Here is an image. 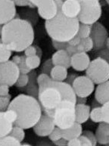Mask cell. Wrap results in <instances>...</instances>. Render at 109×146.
I'll use <instances>...</instances> for the list:
<instances>
[{
  "mask_svg": "<svg viewBox=\"0 0 109 146\" xmlns=\"http://www.w3.org/2000/svg\"><path fill=\"white\" fill-rule=\"evenodd\" d=\"M76 96L72 86L64 82H57L52 79L39 86L38 100L43 113L53 117L54 110L64 100L71 101L76 104Z\"/></svg>",
  "mask_w": 109,
  "mask_h": 146,
  "instance_id": "1",
  "label": "cell"
},
{
  "mask_svg": "<svg viewBox=\"0 0 109 146\" xmlns=\"http://www.w3.org/2000/svg\"><path fill=\"white\" fill-rule=\"evenodd\" d=\"M33 25L22 18H15L2 26L1 39L12 52H21L34 41Z\"/></svg>",
  "mask_w": 109,
  "mask_h": 146,
  "instance_id": "2",
  "label": "cell"
},
{
  "mask_svg": "<svg viewBox=\"0 0 109 146\" xmlns=\"http://www.w3.org/2000/svg\"><path fill=\"white\" fill-rule=\"evenodd\" d=\"M9 109L18 113L15 126L24 129L33 128L43 114V109L38 98L27 94H20L11 100Z\"/></svg>",
  "mask_w": 109,
  "mask_h": 146,
  "instance_id": "3",
  "label": "cell"
},
{
  "mask_svg": "<svg viewBox=\"0 0 109 146\" xmlns=\"http://www.w3.org/2000/svg\"><path fill=\"white\" fill-rule=\"evenodd\" d=\"M58 11L54 18L45 22V28L49 36L55 41L68 42L77 34L80 21L77 18H70L65 16L61 11L63 2L55 0Z\"/></svg>",
  "mask_w": 109,
  "mask_h": 146,
  "instance_id": "4",
  "label": "cell"
},
{
  "mask_svg": "<svg viewBox=\"0 0 109 146\" xmlns=\"http://www.w3.org/2000/svg\"><path fill=\"white\" fill-rule=\"evenodd\" d=\"M76 104L71 101L64 100L54 110L53 120L55 126L61 129L69 128L76 122Z\"/></svg>",
  "mask_w": 109,
  "mask_h": 146,
  "instance_id": "5",
  "label": "cell"
},
{
  "mask_svg": "<svg viewBox=\"0 0 109 146\" xmlns=\"http://www.w3.org/2000/svg\"><path fill=\"white\" fill-rule=\"evenodd\" d=\"M80 3V12L79 14V21L81 24L92 25L100 19L102 9L98 0H79Z\"/></svg>",
  "mask_w": 109,
  "mask_h": 146,
  "instance_id": "6",
  "label": "cell"
},
{
  "mask_svg": "<svg viewBox=\"0 0 109 146\" xmlns=\"http://www.w3.org/2000/svg\"><path fill=\"white\" fill-rule=\"evenodd\" d=\"M86 75L96 85L109 80V63L102 58L97 57L90 61Z\"/></svg>",
  "mask_w": 109,
  "mask_h": 146,
  "instance_id": "7",
  "label": "cell"
},
{
  "mask_svg": "<svg viewBox=\"0 0 109 146\" xmlns=\"http://www.w3.org/2000/svg\"><path fill=\"white\" fill-rule=\"evenodd\" d=\"M20 70L18 66L12 61L0 63V85L6 84L10 87L15 85L19 77Z\"/></svg>",
  "mask_w": 109,
  "mask_h": 146,
  "instance_id": "8",
  "label": "cell"
},
{
  "mask_svg": "<svg viewBox=\"0 0 109 146\" xmlns=\"http://www.w3.org/2000/svg\"><path fill=\"white\" fill-rule=\"evenodd\" d=\"M95 83L86 75L78 76L72 84L73 90L76 96L88 98L95 91Z\"/></svg>",
  "mask_w": 109,
  "mask_h": 146,
  "instance_id": "9",
  "label": "cell"
},
{
  "mask_svg": "<svg viewBox=\"0 0 109 146\" xmlns=\"http://www.w3.org/2000/svg\"><path fill=\"white\" fill-rule=\"evenodd\" d=\"M90 37L94 43V49L100 50L105 47V42L108 37V32L105 27L99 22H96L92 25Z\"/></svg>",
  "mask_w": 109,
  "mask_h": 146,
  "instance_id": "10",
  "label": "cell"
},
{
  "mask_svg": "<svg viewBox=\"0 0 109 146\" xmlns=\"http://www.w3.org/2000/svg\"><path fill=\"white\" fill-rule=\"evenodd\" d=\"M56 127L53 118L43 113L42 116L33 127V132L39 137H46L52 133V131Z\"/></svg>",
  "mask_w": 109,
  "mask_h": 146,
  "instance_id": "11",
  "label": "cell"
},
{
  "mask_svg": "<svg viewBox=\"0 0 109 146\" xmlns=\"http://www.w3.org/2000/svg\"><path fill=\"white\" fill-rule=\"evenodd\" d=\"M15 3L12 0H0V25H5L17 15Z\"/></svg>",
  "mask_w": 109,
  "mask_h": 146,
  "instance_id": "12",
  "label": "cell"
},
{
  "mask_svg": "<svg viewBox=\"0 0 109 146\" xmlns=\"http://www.w3.org/2000/svg\"><path fill=\"white\" fill-rule=\"evenodd\" d=\"M90 55L86 52H77L71 56L70 66L76 71H85L90 64Z\"/></svg>",
  "mask_w": 109,
  "mask_h": 146,
  "instance_id": "13",
  "label": "cell"
},
{
  "mask_svg": "<svg viewBox=\"0 0 109 146\" xmlns=\"http://www.w3.org/2000/svg\"><path fill=\"white\" fill-rule=\"evenodd\" d=\"M80 3L79 0H65L61 5V11L65 16L70 18H77L80 12Z\"/></svg>",
  "mask_w": 109,
  "mask_h": 146,
  "instance_id": "14",
  "label": "cell"
},
{
  "mask_svg": "<svg viewBox=\"0 0 109 146\" xmlns=\"http://www.w3.org/2000/svg\"><path fill=\"white\" fill-rule=\"evenodd\" d=\"M58 11V7L57 5L55 0H53L43 6L37 8V13L40 18L45 21H49L54 18Z\"/></svg>",
  "mask_w": 109,
  "mask_h": 146,
  "instance_id": "15",
  "label": "cell"
},
{
  "mask_svg": "<svg viewBox=\"0 0 109 146\" xmlns=\"http://www.w3.org/2000/svg\"><path fill=\"white\" fill-rule=\"evenodd\" d=\"M95 98L101 105L109 102V80L97 86L95 89Z\"/></svg>",
  "mask_w": 109,
  "mask_h": 146,
  "instance_id": "16",
  "label": "cell"
},
{
  "mask_svg": "<svg viewBox=\"0 0 109 146\" xmlns=\"http://www.w3.org/2000/svg\"><path fill=\"white\" fill-rule=\"evenodd\" d=\"M70 56L66 50L56 51L53 55L52 61L54 65L63 66L66 68H71L70 66Z\"/></svg>",
  "mask_w": 109,
  "mask_h": 146,
  "instance_id": "17",
  "label": "cell"
},
{
  "mask_svg": "<svg viewBox=\"0 0 109 146\" xmlns=\"http://www.w3.org/2000/svg\"><path fill=\"white\" fill-rule=\"evenodd\" d=\"M90 111H91V107L90 105L84 104V105H80V104H76L75 105V115H76V122L83 124L87 120L90 119Z\"/></svg>",
  "mask_w": 109,
  "mask_h": 146,
  "instance_id": "18",
  "label": "cell"
},
{
  "mask_svg": "<svg viewBox=\"0 0 109 146\" xmlns=\"http://www.w3.org/2000/svg\"><path fill=\"white\" fill-rule=\"evenodd\" d=\"M83 133V127L82 124L77 122H75L74 124L69 128L61 129V134L62 137L65 139L68 140L72 139L74 138H79Z\"/></svg>",
  "mask_w": 109,
  "mask_h": 146,
  "instance_id": "19",
  "label": "cell"
},
{
  "mask_svg": "<svg viewBox=\"0 0 109 146\" xmlns=\"http://www.w3.org/2000/svg\"><path fill=\"white\" fill-rule=\"evenodd\" d=\"M30 80L26 87L23 88L21 90L25 89L27 95L32 96L35 98H38V94H39V86L37 82V74L35 71H31L29 74Z\"/></svg>",
  "mask_w": 109,
  "mask_h": 146,
  "instance_id": "20",
  "label": "cell"
},
{
  "mask_svg": "<svg viewBox=\"0 0 109 146\" xmlns=\"http://www.w3.org/2000/svg\"><path fill=\"white\" fill-rule=\"evenodd\" d=\"M68 75V68L63 66L54 65L51 70L50 77L54 81L57 82H64Z\"/></svg>",
  "mask_w": 109,
  "mask_h": 146,
  "instance_id": "21",
  "label": "cell"
},
{
  "mask_svg": "<svg viewBox=\"0 0 109 146\" xmlns=\"http://www.w3.org/2000/svg\"><path fill=\"white\" fill-rule=\"evenodd\" d=\"M14 124L5 119L4 116V111L0 112V139L9 135Z\"/></svg>",
  "mask_w": 109,
  "mask_h": 146,
  "instance_id": "22",
  "label": "cell"
},
{
  "mask_svg": "<svg viewBox=\"0 0 109 146\" xmlns=\"http://www.w3.org/2000/svg\"><path fill=\"white\" fill-rule=\"evenodd\" d=\"M79 52H89L94 49V43L91 37L81 39L80 43L76 46Z\"/></svg>",
  "mask_w": 109,
  "mask_h": 146,
  "instance_id": "23",
  "label": "cell"
},
{
  "mask_svg": "<svg viewBox=\"0 0 109 146\" xmlns=\"http://www.w3.org/2000/svg\"><path fill=\"white\" fill-rule=\"evenodd\" d=\"M90 119L95 123H99L103 121L102 112V106L92 108L90 111Z\"/></svg>",
  "mask_w": 109,
  "mask_h": 146,
  "instance_id": "24",
  "label": "cell"
},
{
  "mask_svg": "<svg viewBox=\"0 0 109 146\" xmlns=\"http://www.w3.org/2000/svg\"><path fill=\"white\" fill-rule=\"evenodd\" d=\"M21 142L12 135H8L0 139V146H20Z\"/></svg>",
  "mask_w": 109,
  "mask_h": 146,
  "instance_id": "25",
  "label": "cell"
},
{
  "mask_svg": "<svg viewBox=\"0 0 109 146\" xmlns=\"http://www.w3.org/2000/svg\"><path fill=\"white\" fill-rule=\"evenodd\" d=\"M26 64L31 70H33L38 68L41 64V58L38 55H33V56L27 57Z\"/></svg>",
  "mask_w": 109,
  "mask_h": 146,
  "instance_id": "26",
  "label": "cell"
},
{
  "mask_svg": "<svg viewBox=\"0 0 109 146\" xmlns=\"http://www.w3.org/2000/svg\"><path fill=\"white\" fill-rule=\"evenodd\" d=\"M12 51H11L4 43H0V63L9 61L11 58Z\"/></svg>",
  "mask_w": 109,
  "mask_h": 146,
  "instance_id": "27",
  "label": "cell"
},
{
  "mask_svg": "<svg viewBox=\"0 0 109 146\" xmlns=\"http://www.w3.org/2000/svg\"><path fill=\"white\" fill-rule=\"evenodd\" d=\"M9 135H12L13 137L19 141V142H23L25 139V132H24V129L22 127H18V126H15L14 125L13 128L11 129V133Z\"/></svg>",
  "mask_w": 109,
  "mask_h": 146,
  "instance_id": "28",
  "label": "cell"
},
{
  "mask_svg": "<svg viewBox=\"0 0 109 146\" xmlns=\"http://www.w3.org/2000/svg\"><path fill=\"white\" fill-rule=\"evenodd\" d=\"M92 31V25L85 24H80L77 35L80 37L81 39H85L90 36Z\"/></svg>",
  "mask_w": 109,
  "mask_h": 146,
  "instance_id": "29",
  "label": "cell"
},
{
  "mask_svg": "<svg viewBox=\"0 0 109 146\" xmlns=\"http://www.w3.org/2000/svg\"><path fill=\"white\" fill-rule=\"evenodd\" d=\"M11 102V96L10 94L7 96H0V112L5 111L9 109V105Z\"/></svg>",
  "mask_w": 109,
  "mask_h": 146,
  "instance_id": "30",
  "label": "cell"
},
{
  "mask_svg": "<svg viewBox=\"0 0 109 146\" xmlns=\"http://www.w3.org/2000/svg\"><path fill=\"white\" fill-rule=\"evenodd\" d=\"M30 80V76L29 74H20L19 77H18V80L16 82L15 86L20 90H21L23 88L26 87Z\"/></svg>",
  "mask_w": 109,
  "mask_h": 146,
  "instance_id": "31",
  "label": "cell"
},
{
  "mask_svg": "<svg viewBox=\"0 0 109 146\" xmlns=\"http://www.w3.org/2000/svg\"><path fill=\"white\" fill-rule=\"evenodd\" d=\"M4 116L8 121L13 124H15V123L18 119V113L15 110L12 109H8L4 111Z\"/></svg>",
  "mask_w": 109,
  "mask_h": 146,
  "instance_id": "32",
  "label": "cell"
},
{
  "mask_svg": "<svg viewBox=\"0 0 109 146\" xmlns=\"http://www.w3.org/2000/svg\"><path fill=\"white\" fill-rule=\"evenodd\" d=\"M49 139L50 140L51 142H54L58 141V139L62 138V134H61V129L59 127H55L54 128L52 133L49 135Z\"/></svg>",
  "mask_w": 109,
  "mask_h": 146,
  "instance_id": "33",
  "label": "cell"
},
{
  "mask_svg": "<svg viewBox=\"0 0 109 146\" xmlns=\"http://www.w3.org/2000/svg\"><path fill=\"white\" fill-rule=\"evenodd\" d=\"M54 67V64L53 63V61H52V58H49L48 60H46V61H44L43 64L41 66V71L42 73L43 74H48V75H50L51 70Z\"/></svg>",
  "mask_w": 109,
  "mask_h": 146,
  "instance_id": "34",
  "label": "cell"
},
{
  "mask_svg": "<svg viewBox=\"0 0 109 146\" xmlns=\"http://www.w3.org/2000/svg\"><path fill=\"white\" fill-rule=\"evenodd\" d=\"M95 134H96L97 142L98 144L103 145H109V136L103 135L98 130H96Z\"/></svg>",
  "mask_w": 109,
  "mask_h": 146,
  "instance_id": "35",
  "label": "cell"
},
{
  "mask_svg": "<svg viewBox=\"0 0 109 146\" xmlns=\"http://www.w3.org/2000/svg\"><path fill=\"white\" fill-rule=\"evenodd\" d=\"M96 130H98L99 133H101L103 135L109 136V123L105 122V121L99 123Z\"/></svg>",
  "mask_w": 109,
  "mask_h": 146,
  "instance_id": "36",
  "label": "cell"
},
{
  "mask_svg": "<svg viewBox=\"0 0 109 146\" xmlns=\"http://www.w3.org/2000/svg\"><path fill=\"white\" fill-rule=\"evenodd\" d=\"M102 112L103 121L109 123V102L102 105Z\"/></svg>",
  "mask_w": 109,
  "mask_h": 146,
  "instance_id": "37",
  "label": "cell"
},
{
  "mask_svg": "<svg viewBox=\"0 0 109 146\" xmlns=\"http://www.w3.org/2000/svg\"><path fill=\"white\" fill-rule=\"evenodd\" d=\"M83 135H86V137L90 140V142H92V146H96L97 145V139H96V134L94 133H92V131L90 130H83Z\"/></svg>",
  "mask_w": 109,
  "mask_h": 146,
  "instance_id": "38",
  "label": "cell"
},
{
  "mask_svg": "<svg viewBox=\"0 0 109 146\" xmlns=\"http://www.w3.org/2000/svg\"><path fill=\"white\" fill-rule=\"evenodd\" d=\"M52 44H53V48L56 51L58 50H65L67 46H68V42H64L55 41L52 39Z\"/></svg>",
  "mask_w": 109,
  "mask_h": 146,
  "instance_id": "39",
  "label": "cell"
},
{
  "mask_svg": "<svg viewBox=\"0 0 109 146\" xmlns=\"http://www.w3.org/2000/svg\"><path fill=\"white\" fill-rule=\"evenodd\" d=\"M24 55L26 57L33 56V55H37V47L36 46H30L24 51Z\"/></svg>",
  "mask_w": 109,
  "mask_h": 146,
  "instance_id": "40",
  "label": "cell"
},
{
  "mask_svg": "<svg viewBox=\"0 0 109 146\" xmlns=\"http://www.w3.org/2000/svg\"><path fill=\"white\" fill-rule=\"evenodd\" d=\"M51 77L49 75L46 74H43V73H42L39 75H38L37 77V82L38 86H40L42 84H43V83H46L49 80H50Z\"/></svg>",
  "mask_w": 109,
  "mask_h": 146,
  "instance_id": "41",
  "label": "cell"
},
{
  "mask_svg": "<svg viewBox=\"0 0 109 146\" xmlns=\"http://www.w3.org/2000/svg\"><path fill=\"white\" fill-rule=\"evenodd\" d=\"M17 6L29 7L31 9H35V7L29 2V0H12Z\"/></svg>",
  "mask_w": 109,
  "mask_h": 146,
  "instance_id": "42",
  "label": "cell"
},
{
  "mask_svg": "<svg viewBox=\"0 0 109 146\" xmlns=\"http://www.w3.org/2000/svg\"><path fill=\"white\" fill-rule=\"evenodd\" d=\"M18 66V68H19L20 73L22 74H29L31 71H32V70L27 67V65L26 61H22V62H21Z\"/></svg>",
  "mask_w": 109,
  "mask_h": 146,
  "instance_id": "43",
  "label": "cell"
},
{
  "mask_svg": "<svg viewBox=\"0 0 109 146\" xmlns=\"http://www.w3.org/2000/svg\"><path fill=\"white\" fill-rule=\"evenodd\" d=\"M97 55H98V57L102 58L109 63V50L106 47L97 51Z\"/></svg>",
  "mask_w": 109,
  "mask_h": 146,
  "instance_id": "44",
  "label": "cell"
},
{
  "mask_svg": "<svg viewBox=\"0 0 109 146\" xmlns=\"http://www.w3.org/2000/svg\"><path fill=\"white\" fill-rule=\"evenodd\" d=\"M51 1H53V0H29V2H31L35 8L43 6V5L47 4Z\"/></svg>",
  "mask_w": 109,
  "mask_h": 146,
  "instance_id": "45",
  "label": "cell"
},
{
  "mask_svg": "<svg viewBox=\"0 0 109 146\" xmlns=\"http://www.w3.org/2000/svg\"><path fill=\"white\" fill-rule=\"evenodd\" d=\"M79 139H80V141L81 146H92V142H90V140L89 139L86 135L82 134V135L79 137Z\"/></svg>",
  "mask_w": 109,
  "mask_h": 146,
  "instance_id": "46",
  "label": "cell"
},
{
  "mask_svg": "<svg viewBox=\"0 0 109 146\" xmlns=\"http://www.w3.org/2000/svg\"><path fill=\"white\" fill-rule=\"evenodd\" d=\"M81 38L80 36H79L77 34H76L75 36H74L72 38V39H70V40H69V41L68 42V45H70V46H77L79 45V44L81 42Z\"/></svg>",
  "mask_w": 109,
  "mask_h": 146,
  "instance_id": "47",
  "label": "cell"
},
{
  "mask_svg": "<svg viewBox=\"0 0 109 146\" xmlns=\"http://www.w3.org/2000/svg\"><path fill=\"white\" fill-rule=\"evenodd\" d=\"M9 86L6 84H1L0 85V96H7L9 94Z\"/></svg>",
  "mask_w": 109,
  "mask_h": 146,
  "instance_id": "48",
  "label": "cell"
},
{
  "mask_svg": "<svg viewBox=\"0 0 109 146\" xmlns=\"http://www.w3.org/2000/svg\"><path fill=\"white\" fill-rule=\"evenodd\" d=\"M27 57L25 55H15V56L12 57V60L11 61H13L14 63L16 64L17 65H18L21 62L24 61H26Z\"/></svg>",
  "mask_w": 109,
  "mask_h": 146,
  "instance_id": "49",
  "label": "cell"
},
{
  "mask_svg": "<svg viewBox=\"0 0 109 146\" xmlns=\"http://www.w3.org/2000/svg\"><path fill=\"white\" fill-rule=\"evenodd\" d=\"M78 76V75L76 74H74V73H71V74H68V76H67V78L65 80L66 83H68V84H70V85L72 86L73 83H74V81L75 80V79Z\"/></svg>",
  "mask_w": 109,
  "mask_h": 146,
  "instance_id": "50",
  "label": "cell"
},
{
  "mask_svg": "<svg viewBox=\"0 0 109 146\" xmlns=\"http://www.w3.org/2000/svg\"><path fill=\"white\" fill-rule=\"evenodd\" d=\"M65 50L67 51V52H68L70 56H72L74 54L79 52L78 50H77V48H76V46H70V45H68V46H67V48H66Z\"/></svg>",
  "mask_w": 109,
  "mask_h": 146,
  "instance_id": "51",
  "label": "cell"
},
{
  "mask_svg": "<svg viewBox=\"0 0 109 146\" xmlns=\"http://www.w3.org/2000/svg\"><path fill=\"white\" fill-rule=\"evenodd\" d=\"M68 146H81L80 139H79V138H74V139H72L68 140Z\"/></svg>",
  "mask_w": 109,
  "mask_h": 146,
  "instance_id": "52",
  "label": "cell"
},
{
  "mask_svg": "<svg viewBox=\"0 0 109 146\" xmlns=\"http://www.w3.org/2000/svg\"><path fill=\"white\" fill-rule=\"evenodd\" d=\"M68 140L62 137L61 139H58V141H56V142H53V144L58 146H67L68 145Z\"/></svg>",
  "mask_w": 109,
  "mask_h": 146,
  "instance_id": "53",
  "label": "cell"
},
{
  "mask_svg": "<svg viewBox=\"0 0 109 146\" xmlns=\"http://www.w3.org/2000/svg\"><path fill=\"white\" fill-rule=\"evenodd\" d=\"M87 102V98L86 97H79L76 96V104H80V105H84Z\"/></svg>",
  "mask_w": 109,
  "mask_h": 146,
  "instance_id": "54",
  "label": "cell"
},
{
  "mask_svg": "<svg viewBox=\"0 0 109 146\" xmlns=\"http://www.w3.org/2000/svg\"><path fill=\"white\" fill-rule=\"evenodd\" d=\"M98 106H102V105L99 104V102H98V101L96 100V98H94V100L92 101V108H96V107H98Z\"/></svg>",
  "mask_w": 109,
  "mask_h": 146,
  "instance_id": "55",
  "label": "cell"
},
{
  "mask_svg": "<svg viewBox=\"0 0 109 146\" xmlns=\"http://www.w3.org/2000/svg\"><path fill=\"white\" fill-rule=\"evenodd\" d=\"M105 47L109 50V36L108 37L107 40H106V42H105Z\"/></svg>",
  "mask_w": 109,
  "mask_h": 146,
  "instance_id": "56",
  "label": "cell"
},
{
  "mask_svg": "<svg viewBox=\"0 0 109 146\" xmlns=\"http://www.w3.org/2000/svg\"><path fill=\"white\" fill-rule=\"evenodd\" d=\"M2 25H0V37H1V34H2Z\"/></svg>",
  "mask_w": 109,
  "mask_h": 146,
  "instance_id": "57",
  "label": "cell"
},
{
  "mask_svg": "<svg viewBox=\"0 0 109 146\" xmlns=\"http://www.w3.org/2000/svg\"><path fill=\"white\" fill-rule=\"evenodd\" d=\"M21 145H31L28 144V143H24V144H22L21 143Z\"/></svg>",
  "mask_w": 109,
  "mask_h": 146,
  "instance_id": "58",
  "label": "cell"
},
{
  "mask_svg": "<svg viewBox=\"0 0 109 146\" xmlns=\"http://www.w3.org/2000/svg\"><path fill=\"white\" fill-rule=\"evenodd\" d=\"M105 2H106V3H107V4L109 5V0H105Z\"/></svg>",
  "mask_w": 109,
  "mask_h": 146,
  "instance_id": "59",
  "label": "cell"
},
{
  "mask_svg": "<svg viewBox=\"0 0 109 146\" xmlns=\"http://www.w3.org/2000/svg\"><path fill=\"white\" fill-rule=\"evenodd\" d=\"M2 42V39H1V37H0V43Z\"/></svg>",
  "mask_w": 109,
  "mask_h": 146,
  "instance_id": "60",
  "label": "cell"
},
{
  "mask_svg": "<svg viewBox=\"0 0 109 146\" xmlns=\"http://www.w3.org/2000/svg\"><path fill=\"white\" fill-rule=\"evenodd\" d=\"M61 1H62V2H64V1H65V0H61Z\"/></svg>",
  "mask_w": 109,
  "mask_h": 146,
  "instance_id": "61",
  "label": "cell"
},
{
  "mask_svg": "<svg viewBox=\"0 0 109 146\" xmlns=\"http://www.w3.org/2000/svg\"><path fill=\"white\" fill-rule=\"evenodd\" d=\"M98 1H102V0H98Z\"/></svg>",
  "mask_w": 109,
  "mask_h": 146,
  "instance_id": "62",
  "label": "cell"
}]
</instances>
